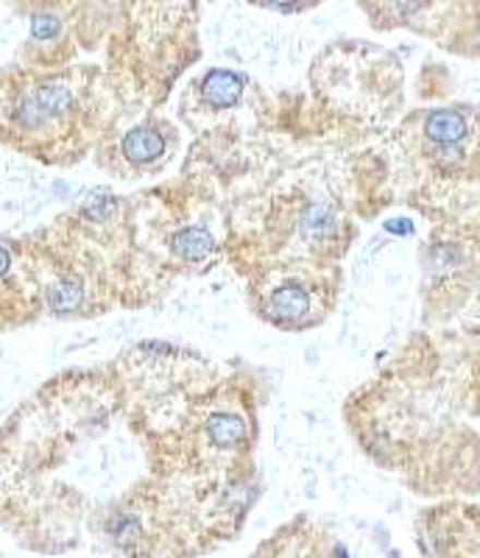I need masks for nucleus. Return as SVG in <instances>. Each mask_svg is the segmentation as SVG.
I'll return each instance as SVG.
<instances>
[{"label":"nucleus","mask_w":480,"mask_h":558,"mask_svg":"<svg viewBox=\"0 0 480 558\" xmlns=\"http://www.w3.org/2000/svg\"><path fill=\"white\" fill-rule=\"evenodd\" d=\"M469 134V123L458 109H436L424 118V137L442 148L461 146Z\"/></svg>","instance_id":"obj_6"},{"label":"nucleus","mask_w":480,"mask_h":558,"mask_svg":"<svg viewBox=\"0 0 480 558\" xmlns=\"http://www.w3.org/2000/svg\"><path fill=\"white\" fill-rule=\"evenodd\" d=\"M43 307L32 246L0 241V330L26 322Z\"/></svg>","instance_id":"obj_4"},{"label":"nucleus","mask_w":480,"mask_h":558,"mask_svg":"<svg viewBox=\"0 0 480 558\" xmlns=\"http://www.w3.org/2000/svg\"><path fill=\"white\" fill-rule=\"evenodd\" d=\"M469 43H472L469 53H478L480 57V7L475 9V26H472V37H469Z\"/></svg>","instance_id":"obj_7"},{"label":"nucleus","mask_w":480,"mask_h":558,"mask_svg":"<svg viewBox=\"0 0 480 558\" xmlns=\"http://www.w3.org/2000/svg\"><path fill=\"white\" fill-rule=\"evenodd\" d=\"M254 311L277 330H304L316 324V291L285 268H268L252 286Z\"/></svg>","instance_id":"obj_3"},{"label":"nucleus","mask_w":480,"mask_h":558,"mask_svg":"<svg viewBox=\"0 0 480 558\" xmlns=\"http://www.w3.org/2000/svg\"><path fill=\"white\" fill-rule=\"evenodd\" d=\"M392 558H403V556H399V553H392Z\"/></svg>","instance_id":"obj_9"},{"label":"nucleus","mask_w":480,"mask_h":558,"mask_svg":"<svg viewBox=\"0 0 480 558\" xmlns=\"http://www.w3.org/2000/svg\"><path fill=\"white\" fill-rule=\"evenodd\" d=\"M112 121L101 70H0V143L28 157L73 166L104 143Z\"/></svg>","instance_id":"obj_1"},{"label":"nucleus","mask_w":480,"mask_h":558,"mask_svg":"<svg viewBox=\"0 0 480 558\" xmlns=\"http://www.w3.org/2000/svg\"><path fill=\"white\" fill-rule=\"evenodd\" d=\"M329 558H349V556H347V550H344V547L338 545V547H335V550H333V556H329Z\"/></svg>","instance_id":"obj_8"},{"label":"nucleus","mask_w":480,"mask_h":558,"mask_svg":"<svg viewBox=\"0 0 480 558\" xmlns=\"http://www.w3.org/2000/svg\"><path fill=\"white\" fill-rule=\"evenodd\" d=\"M243 87H247V78L235 70L209 68L190 84L184 101L193 98L199 114H224L238 107L240 98H243Z\"/></svg>","instance_id":"obj_5"},{"label":"nucleus","mask_w":480,"mask_h":558,"mask_svg":"<svg viewBox=\"0 0 480 558\" xmlns=\"http://www.w3.org/2000/svg\"><path fill=\"white\" fill-rule=\"evenodd\" d=\"M179 146V132L168 118L146 114L123 132L107 134L101 146V166L120 179H146L171 162Z\"/></svg>","instance_id":"obj_2"}]
</instances>
